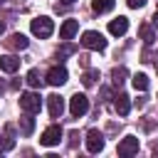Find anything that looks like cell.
I'll return each mask as SVG.
<instances>
[{"mask_svg": "<svg viewBox=\"0 0 158 158\" xmlns=\"http://www.w3.org/2000/svg\"><path fill=\"white\" fill-rule=\"evenodd\" d=\"M96 79H99V72H96V69H89V72H84V77H81L84 86H94Z\"/></svg>", "mask_w": 158, "mask_h": 158, "instance_id": "cell-21", "label": "cell"}, {"mask_svg": "<svg viewBox=\"0 0 158 158\" xmlns=\"http://www.w3.org/2000/svg\"><path fill=\"white\" fill-rule=\"evenodd\" d=\"M67 79H69V72L64 67H52L47 72V84H52V86H62Z\"/></svg>", "mask_w": 158, "mask_h": 158, "instance_id": "cell-8", "label": "cell"}, {"mask_svg": "<svg viewBox=\"0 0 158 158\" xmlns=\"http://www.w3.org/2000/svg\"><path fill=\"white\" fill-rule=\"evenodd\" d=\"M5 44H7L10 49H27V44H30V40H27L25 35H20V32H15V35H10V37L5 40Z\"/></svg>", "mask_w": 158, "mask_h": 158, "instance_id": "cell-12", "label": "cell"}, {"mask_svg": "<svg viewBox=\"0 0 158 158\" xmlns=\"http://www.w3.org/2000/svg\"><path fill=\"white\" fill-rule=\"evenodd\" d=\"M47 106H49V116H52V118H59V116L64 114V99H62L59 94L47 96Z\"/></svg>", "mask_w": 158, "mask_h": 158, "instance_id": "cell-9", "label": "cell"}, {"mask_svg": "<svg viewBox=\"0 0 158 158\" xmlns=\"http://www.w3.org/2000/svg\"><path fill=\"white\" fill-rule=\"evenodd\" d=\"M89 111V99L84 96V94H74L72 99H69V114L74 116V118H79V116H84Z\"/></svg>", "mask_w": 158, "mask_h": 158, "instance_id": "cell-4", "label": "cell"}, {"mask_svg": "<svg viewBox=\"0 0 158 158\" xmlns=\"http://www.w3.org/2000/svg\"><path fill=\"white\" fill-rule=\"evenodd\" d=\"M131 84H133L136 91H146V89H148V77H146V74H133V77H131Z\"/></svg>", "mask_w": 158, "mask_h": 158, "instance_id": "cell-18", "label": "cell"}, {"mask_svg": "<svg viewBox=\"0 0 158 158\" xmlns=\"http://www.w3.org/2000/svg\"><path fill=\"white\" fill-rule=\"evenodd\" d=\"M153 25H156V27H158V12H156V17H153Z\"/></svg>", "mask_w": 158, "mask_h": 158, "instance_id": "cell-25", "label": "cell"}, {"mask_svg": "<svg viewBox=\"0 0 158 158\" xmlns=\"http://www.w3.org/2000/svg\"><path fill=\"white\" fill-rule=\"evenodd\" d=\"M72 52H74V47H72V44H64V47H62V49L57 52V57L62 59V57H67V54H72Z\"/></svg>", "mask_w": 158, "mask_h": 158, "instance_id": "cell-23", "label": "cell"}, {"mask_svg": "<svg viewBox=\"0 0 158 158\" xmlns=\"http://www.w3.org/2000/svg\"><path fill=\"white\" fill-rule=\"evenodd\" d=\"M62 2H64V5H72V2H74V0H62Z\"/></svg>", "mask_w": 158, "mask_h": 158, "instance_id": "cell-27", "label": "cell"}, {"mask_svg": "<svg viewBox=\"0 0 158 158\" xmlns=\"http://www.w3.org/2000/svg\"><path fill=\"white\" fill-rule=\"evenodd\" d=\"M59 141H62V126H57V123L49 126V128H44V133L40 136V143L47 146V148H49V146H57Z\"/></svg>", "mask_w": 158, "mask_h": 158, "instance_id": "cell-5", "label": "cell"}, {"mask_svg": "<svg viewBox=\"0 0 158 158\" xmlns=\"http://www.w3.org/2000/svg\"><path fill=\"white\" fill-rule=\"evenodd\" d=\"M114 5H116V0H94L91 2V10L94 12H109V10H114Z\"/></svg>", "mask_w": 158, "mask_h": 158, "instance_id": "cell-16", "label": "cell"}, {"mask_svg": "<svg viewBox=\"0 0 158 158\" xmlns=\"http://www.w3.org/2000/svg\"><path fill=\"white\" fill-rule=\"evenodd\" d=\"M153 153H156V156H158V143H156V146H153Z\"/></svg>", "mask_w": 158, "mask_h": 158, "instance_id": "cell-26", "label": "cell"}, {"mask_svg": "<svg viewBox=\"0 0 158 158\" xmlns=\"http://www.w3.org/2000/svg\"><path fill=\"white\" fill-rule=\"evenodd\" d=\"M138 35H141V40H143L146 44H153V40H156V32H153V27H151V25H141Z\"/></svg>", "mask_w": 158, "mask_h": 158, "instance_id": "cell-19", "label": "cell"}, {"mask_svg": "<svg viewBox=\"0 0 158 158\" xmlns=\"http://www.w3.org/2000/svg\"><path fill=\"white\" fill-rule=\"evenodd\" d=\"M114 109H116L118 116H126V114L131 111V101H128V96H126V94H118L116 101H114Z\"/></svg>", "mask_w": 158, "mask_h": 158, "instance_id": "cell-14", "label": "cell"}, {"mask_svg": "<svg viewBox=\"0 0 158 158\" xmlns=\"http://www.w3.org/2000/svg\"><path fill=\"white\" fill-rule=\"evenodd\" d=\"M20 128H22V133H25V136H30V133L35 131V118H32V114H27V111H25V116L20 118Z\"/></svg>", "mask_w": 158, "mask_h": 158, "instance_id": "cell-17", "label": "cell"}, {"mask_svg": "<svg viewBox=\"0 0 158 158\" xmlns=\"http://www.w3.org/2000/svg\"><path fill=\"white\" fill-rule=\"evenodd\" d=\"M126 2H128V7H133V10H138V7L146 5V0H126Z\"/></svg>", "mask_w": 158, "mask_h": 158, "instance_id": "cell-24", "label": "cell"}, {"mask_svg": "<svg viewBox=\"0 0 158 158\" xmlns=\"http://www.w3.org/2000/svg\"><path fill=\"white\" fill-rule=\"evenodd\" d=\"M15 146V141L12 138H0V151H10Z\"/></svg>", "mask_w": 158, "mask_h": 158, "instance_id": "cell-22", "label": "cell"}, {"mask_svg": "<svg viewBox=\"0 0 158 158\" xmlns=\"http://www.w3.org/2000/svg\"><path fill=\"white\" fill-rule=\"evenodd\" d=\"M156 12H158V10H156Z\"/></svg>", "mask_w": 158, "mask_h": 158, "instance_id": "cell-29", "label": "cell"}, {"mask_svg": "<svg viewBox=\"0 0 158 158\" xmlns=\"http://www.w3.org/2000/svg\"><path fill=\"white\" fill-rule=\"evenodd\" d=\"M25 81H27L30 86H42V77H40V72H37V69H30V72H27V77H25Z\"/></svg>", "mask_w": 158, "mask_h": 158, "instance_id": "cell-20", "label": "cell"}, {"mask_svg": "<svg viewBox=\"0 0 158 158\" xmlns=\"http://www.w3.org/2000/svg\"><path fill=\"white\" fill-rule=\"evenodd\" d=\"M77 32H79V22L77 20H64L62 27H59V37L62 40H72Z\"/></svg>", "mask_w": 158, "mask_h": 158, "instance_id": "cell-11", "label": "cell"}, {"mask_svg": "<svg viewBox=\"0 0 158 158\" xmlns=\"http://www.w3.org/2000/svg\"><path fill=\"white\" fill-rule=\"evenodd\" d=\"M0 69L7 72V74H12V72L20 69V59L12 57V54H2V57H0Z\"/></svg>", "mask_w": 158, "mask_h": 158, "instance_id": "cell-13", "label": "cell"}, {"mask_svg": "<svg viewBox=\"0 0 158 158\" xmlns=\"http://www.w3.org/2000/svg\"><path fill=\"white\" fill-rule=\"evenodd\" d=\"M86 151L89 153L104 151V136H101V131H96V128H89L86 131Z\"/></svg>", "mask_w": 158, "mask_h": 158, "instance_id": "cell-6", "label": "cell"}, {"mask_svg": "<svg viewBox=\"0 0 158 158\" xmlns=\"http://www.w3.org/2000/svg\"><path fill=\"white\" fill-rule=\"evenodd\" d=\"M30 30H32L35 37L44 40V37H49V35L54 32V22H52L47 15H42V17H35V20L30 22Z\"/></svg>", "mask_w": 158, "mask_h": 158, "instance_id": "cell-1", "label": "cell"}, {"mask_svg": "<svg viewBox=\"0 0 158 158\" xmlns=\"http://www.w3.org/2000/svg\"><path fill=\"white\" fill-rule=\"evenodd\" d=\"M20 109L27 111V114H37V111L42 109V99H40V94H35V91H25V94H20Z\"/></svg>", "mask_w": 158, "mask_h": 158, "instance_id": "cell-3", "label": "cell"}, {"mask_svg": "<svg viewBox=\"0 0 158 158\" xmlns=\"http://www.w3.org/2000/svg\"><path fill=\"white\" fill-rule=\"evenodd\" d=\"M0 2H2V0H0Z\"/></svg>", "mask_w": 158, "mask_h": 158, "instance_id": "cell-28", "label": "cell"}, {"mask_svg": "<svg viewBox=\"0 0 158 158\" xmlns=\"http://www.w3.org/2000/svg\"><path fill=\"white\" fill-rule=\"evenodd\" d=\"M126 77H128V69H126V67H114V69H111V81H114L116 86H121V84L126 81Z\"/></svg>", "mask_w": 158, "mask_h": 158, "instance_id": "cell-15", "label": "cell"}, {"mask_svg": "<svg viewBox=\"0 0 158 158\" xmlns=\"http://www.w3.org/2000/svg\"><path fill=\"white\" fill-rule=\"evenodd\" d=\"M81 44H84L86 49H96V52H104V49H106L104 35H101V32H94V30H89V32L81 35Z\"/></svg>", "mask_w": 158, "mask_h": 158, "instance_id": "cell-2", "label": "cell"}, {"mask_svg": "<svg viewBox=\"0 0 158 158\" xmlns=\"http://www.w3.org/2000/svg\"><path fill=\"white\" fill-rule=\"evenodd\" d=\"M126 30H128V17H123V15H118L116 20H111V22H109V32H111L114 37L126 35Z\"/></svg>", "mask_w": 158, "mask_h": 158, "instance_id": "cell-10", "label": "cell"}, {"mask_svg": "<svg viewBox=\"0 0 158 158\" xmlns=\"http://www.w3.org/2000/svg\"><path fill=\"white\" fill-rule=\"evenodd\" d=\"M138 138L136 136H126L118 141V156H136L138 153Z\"/></svg>", "mask_w": 158, "mask_h": 158, "instance_id": "cell-7", "label": "cell"}]
</instances>
